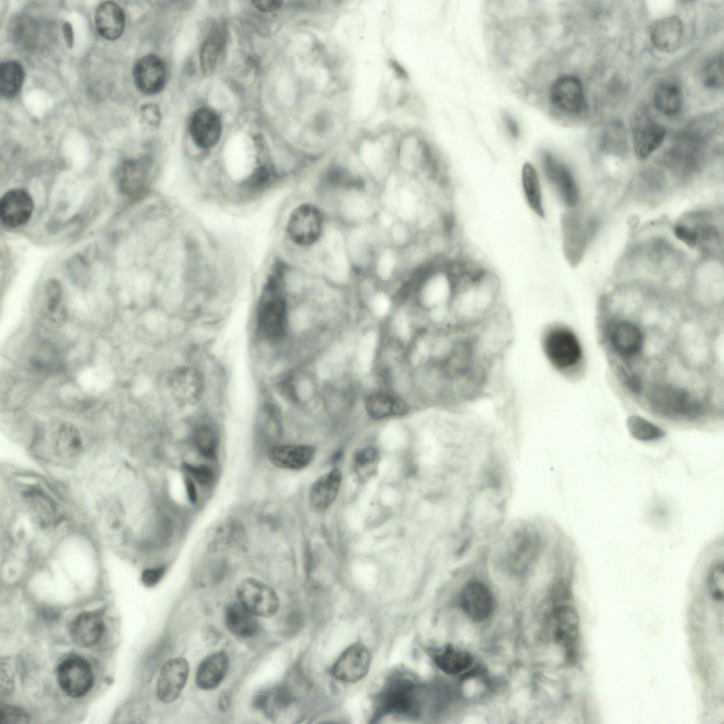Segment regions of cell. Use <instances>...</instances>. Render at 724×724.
Returning <instances> with one entry per match:
<instances>
[{
    "label": "cell",
    "mask_w": 724,
    "mask_h": 724,
    "mask_svg": "<svg viewBox=\"0 0 724 724\" xmlns=\"http://www.w3.org/2000/svg\"><path fill=\"white\" fill-rule=\"evenodd\" d=\"M190 134L194 143L203 148L214 146L218 141L221 124L217 114L209 108H200L192 117Z\"/></svg>",
    "instance_id": "20"
},
{
    "label": "cell",
    "mask_w": 724,
    "mask_h": 724,
    "mask_svg": "<svg viewBox=\"0 0 724 724\" xmlns=\"http://www.w3.org/2000/svg\"><path fill=\"white\" fill-rule=\"evenodd\" d=\"M365 408L374 419H383L404 415L408 412L407 403L398 396L387 392H375L367 397Z\"/></svg>",
    "instance_id": "29"
},
{
    "label": "cell",
    "mask_w": 724,
    "mask_h": 724,
    "mask_svg": "<svg viewBox=\"0 0 724 724\" xmlns=\"http://www.w3.org/2000/svg\"><path fill=\"white\" fill-rule=\"evenodd\" d=\"M168 386L175 399L180 404L193 405L198 402L204 392V380L196 369L181 367L170 375Z\"/></svg>",
    "instance_id": "15"
},
{
    "label": "cell",
    "mask_w": 724,
    "mask_h": 724,
    "mask_svg": "<svg viewBox=\"0 0 724 724\" xmlns=\"http://www.w3.org/2000/svg\"><path fill=\"white\" fill-rule=\"evenodd\" d=\"M1 677H5L6 679L5 680L4 679H1V684L5 683V687L3 689H1V692L3 691H5L6 694H8L12 689L13 683L11 676L8 674V670L6 668L4 670L3 666L1 667Z\"/></svg>",
    "instance_id": "53"
},
{
    "label": "cell",
    "mask_w": 724,
    "mask_h": 724,
    "mask_svg": "<svg viewBox=\"0 0 724 724\" xmlns=\"http://www.w3.org/2000/svg\"><path fill=\"white\" fill-rule=\"evenodd\" d=\"M314 455V448L309 445H279L269 449L268 459L276 467L298 470L309 465Z\"/></svg>",
    "instance_id": "22"
},
{
    "label": "cell",
    "mask_w": 724,
    "mask_h": 724,
    "mask_svg": "<svg viewBox=\"0 0 724 724\" xmlns=\"http://www.w3.org/2000/svg\"><path fill=\"white\" fill-rule=\"evenodd\" d=\"M24 79V70L21 64L16 60L1 63L0 66V94L4 98L15 97L19 92Z\"/></svg>",
    "instance_id": "37"
},
{
    "label": "cell",
    "mask_w": 724,
    "mask_h": 724,
    "mask_svg": "<svg viewBox=\"0 0 724 724\" xmlns=\"http://www.w3.org/2000/svg\"><path fill=\"white\" fill-rule=\"evenodd\" d=\"M95 28L103 37L114 40L122 33L125 24V15L116 3L105 1L100 4L95 14Z\"/></svg>",
    "instance_id": "26"
},
{
    "label": "cell",
    "mask_w": 724,
    "mask_h": 724,
    "mask_svg": "<svg viewBox=\"0 0 724 724\" xmlns=\"http://www.w3.org/2000/svg\"><path fill=\"white\" fill-rule=\"evenodd\" d=\"M626 427L629 433L640 441H654L665 436V432L661 428L637 415L627 418Z\"/></svg>",
    "instance_id": "39"
},
{
    "label": "cell",
    "mask_w": 724,
    "mask_h": 724,
    "mask_svg": "<svg viewBox=\"0 0 724 724\" xmlns=\"http://www.w3.org/2000/svg\"><path fill=\"white\" fill-rule=\"evenodd\" d=\"M609 338L616 353L626 358L637 356L643 349V333L638 325L629 320L612 322L609 327Z\"/></svg>",
    "instance_id": "16"
},
{
    "label": "cell",
    "mask_w": 724,
    "mask_h": 724,
    "mask_svg": "<svg viewBox=\"0 0 724 724\" xmlns=\"http://www.w3.org/2000/svg\"><path fill=\"white\" fill-rule=\"evenodd\" d=\"M424 691L409 671L397 669L385 679L375 696L372 722L388 716L416 718L422 712Z\"/></svg>",
    "instance_id": "2"
},
{
    "label": "cell",
    "mask_w": 724,
    "mask_h": 724,
    "mask_svg": "<svg viewBox=\"0 0 724 724\" xmlns=\"http://www.w3.org/2000/svg\"><path fill=\"white\" fill-rule=\"evenodd\" d=\"M327 216L321 206L305 202L291 213L286 225L289 239L302 247H316L321 244L327 230Z\"/></svg>",
    "instance_id": "5"
},
{
    "label": "cell",
    "mask_w": 724,
    "mask_h": 724,
    "mask_svg": "<svg viewBox=\"0 0 724 724\" xmlns=\"http://www.w3.org/2000/svg\"><path fill=\"white\" fill-rule=\"evenodd\" d=\"M544 354L556 370L567 373L575 368L583 357V349L576 334L568 327L552 324L541 337Z\"/></svg>",
    "instance_id": "4"
},
{
    "label": "cell",
    "mask_w": 724,
    "mask_h": 724,
    "mask_svg": "<svg viewBox=\"0 0 724 724\" xmlns=\"http://www.w3.org/2000/svg\"><path fill=\"white\" fill-rule=\"evenodd\" d=\"M165 572V567L144 570L141 574L143 584L146 587H153L162 579Z\"/></svg>",
    "instance_id": "48"
},
{
    "label": "cell",
    "mask_w": 724,
    "mask_h": 724,
    "mask_svg": "<svg viewBox=\"0 0 724 724\" xmlns=\"http://www.w3.org/2000/svg\"><path fill=\"white\" fill-rule=\"evenodd\" d=\"M185 484L189 501L192 503H196L197 501V494L196 486L192 479L188 477L185 479Z\"/></svg>",
    "instance_id": "52"
},
{
    "label": "cell",
    "mask_w": 724,
    "mask_h": 724,
    "mask_svg": "<svg viewBox=\"0 0 724 724\" xmlns=\"http://www.w3.org/2000/svg\"><path fill=\"white\" fill-rule=\"evenodd\" d=\"M29 716L23 709L13 706H5L0 711L1 724L25 723Z\"/></svg>",
    "instance_id": "46"
},
{
    "label": "cell",
    "mask_w": 724,
    "mask_h": 724,
    "mask_svg": "<svg viewBox=\"0 0 724 724\" xmlns=\"http://www.w3.org/2000/svg\"><path fill=\"white\" fill-rule=\"evenodd\" d=\"M57 677L61 689L74 698L86 694L93 684L90 664L78 657L69 658L62 662L57 667Z\"/></svg>",
    "instance_id": "12"
},
{
    "label": "cell",
    "mask_w": 724,
    "mask_h": 724,
    "mask_svg": "<svg viewBox=\"0 0 724 724\" xmlns=\"http://www.w3.org/2000/svg\"><path fill=\"white\" fill-rule=\"evenodd\" d=\"M650 39L655 47L666 52H674L680 46L684 28L679 18L675 16L659 19L650 28Z\"/></svg>",
    "instance_id": "23"
},
{
    "label": "cell",
    "mask_w": 724,
    "mask_h": 724,
    "mask_svg": "<svg viewBox=\"0 0 724 724\" xmlns=\"http://www.w3.org/2000/svg\"><path fill=\"white\" fill-rule=\"evenodd\" d=\"M57 356L53 346L44 344L37 349L33 358V363L39 368H48L52 367L57 361Z\"/></svg>",
    "instance_id": "45"
},
{
    "label": "cell",
    "mask_w": 724,
    "mask_h": 724,
    "mask_svg": "<svg viewBox=\"0 0 724 724\" xmlns=\"http://www.w3.org/2000/svg\"><path fill=\"white\" fill-rule=\"evenodd\" d=\"M52 445L58 456L70 459L79 455L83 448V440L79 431L73 424L64 423L54 432Z\"/></svg>",
    "instance_id": "33"
},
{
    "label": "cell",
    "mask_w": 724,
    "mask_h": 724,
    "mask_svg": "<svg viewBox=\"0 0 724 724\" xmlns=\"http://www.w3.org/2000/svg\"><path fill=\"white\" fill-rule=\"evenodd\" d=\"M255 616L239 602H233L226 609V625L228 629L237 636L252 637L259 629L258 621Z\"/></svg>",
    "instance_id": "31"
},
{
    "label": "cell",
    "mask_w": 724,
    "mask_h": 724,
    "mask_svg": "<svg viewBox=\"0 0 724 724\" xmlns=\"http://www.w3.org/2000/svg\"><path fill=\"white\" fill-rule=\"evenodd\" d=\"M371 663L368 648L362 643L350 645L333 665L332 676L344 683L354 684L363 679L368 674Z\"/></svg>",
    "instance_id": "11"
},
{
    "label": "cell",
    "mask_w": 724,
    "mask_h": 724,
    "mask_svg": "<svg viewBox=\"0 0 724 724\" xmlns=\"http://www.w3.org/2000/svg\"><path fill=\"white\" fill-rule=\"evenodd\" d=\"M708 586L712 598L717 602L723 600L724 566L718 560L711 566L708 574Z\"/></svg>",
    "instance_id": "42"
},
{
    "label": "cell",
    "mask_w": 724,
    "mask_h": 724,
    "mask_svg": "<svg viewBox=\"0 0 724 724\" xmlns=\"http://www.w3.org/2000/svg\"><path fill=\"white\" fill-rule=\"evenodd\" d=\"M469 352L485 370L493 366L509 344L511 325L503 310L465 330Z\"/></svg>",
    "instance_id": "3"
},
{
    "label": "cell",
    "mask_w": 724,
    "mask_h": 724,
    "mask_svg": "<svg viewBox=\"0 0 724 724\" xmlns=\"http://www.w3.org/2000/svg\"><path fill=\"white\" fill-rule=\"evenodd\" d=\"M551 105L566 114H578L583 107L584 95L582 83L578 78L564 75L551 84L549 93Z\"/></svg>",
    "instance_id": "13"
},
{
    "label": "cell",
    "mask_w": 724,
    "mask_h": 724,
    "mask_svg": "<svg viewBox=\"0 0 724 724\" xmlns=\"http://www.w3.org/2000/svg\"><path fill=\"white\" fill-rule=\"evenodd\" d=\"M245 539L242 523L235 518H227L220 522L210 536L208 547L214 551H223L240 546Z\"/></svg>",
    "instance_id": "30"
},
{
    "label": "cell",
    "mask_w": 724,
    "mask_h": 724,
    "mask_svg": "<svg viewBox=\"0 0 724 724\" xmlns=\"http://www.w3.org/2000/svg\"><path fill=\"white\" fill-rule=\"evenodd\" d=\"M341 483V473L337 468L319 477L313 483L309 493L310 504L313 509L322 511L336 499Z\"/></svg>",
    "instance_id": "25"
},
{
    "label": "cell",
    "mask_w": 724,
    "mask_h": 724,
    "mask_svg": "<svg viewBox=\"0 0 724 724\" xmlns=\"http://www.w3.org/2000/svg\"><path fill=\"white\" fill-rule=\"evenodd\" d=\"M619 374L626 387L633 393L638 394L642 390V383L640 377L635 373H629L624 369L620 368Z\"/></svg>",
    "instance_id": "47"
},
{
    "label": "cell",
    "mask_w": 724,
    "mask_h": 724,
    "mask_svg": "<svg viewBox=\"0 0 724 724\" xmlns=\"http://www.w3.org/2000/svg\"><path fill=\"white\" fill-rule=\"evenodd\" d=\"M676 237L689 246L694 247L696 244V232L685 226H677L675 228Z\"/></svg>",
    "instance_id": "49"
},
{
    "label": "cell",
    "mask_w": 724,
    "mask_h": 724,
    "mask_svg": "<svg viewBox=\"0 0 724 724\" xmlns=\"http://www.w3.org/2000/svg\"><path fill=\"white\" fill-rule=\"evenodd\" d=\"M33 202L29 194L21 189H13L4 194L0 201V218L7 226H21L30 219Z\"/></svg>",
    "instance_id": "18"
},
{
    "label": "cell",
    "mask_w": 724,
    "mask_h": 724,
    "mask_svg": "<svg viewBox=\"0 0 724 724\" xmlns=\"http://www.w3.org/2000/svg\"><path fill=\"white\" fill-rule=\"evenodd\" d=\"M631 126L636 156L639 160L646 159L662 144L666 130L644 109L634 115Z\"/></svg>",
    "instance_id": "10"
},
{
    "label": "cell",
    "mask_w": 724,
    "mask_h": 724,
    "mask_svg": "<svg viewBox=\"0 0 724 724\" xmlns=\"http://www.w3.org/2000/svg\"><path fill=\"white\" fill-rule=\"evenodd\" d=\"M42 315L49 325L55 327L62 326L66 321V310L62 287L57 281H50L46 285Z\"/></svg>",
    "instance_id": "34"
},
{
    "label": "cell",
    "mask_w": 724,
    "mask_h": 724,
    "mask_svg": "<svg viewBox=\"0 0 724 724\" xmlns=\"http://www.w3.org/2000/svg\"><path fill=\"white\" fill-rule=\"evenodd\" d=\"M554 622L557 642L566 648L572 647L579 633V619L576 610L567 605L557 607L554 613Z\"/></svg>",
    "instance_id": "32"
},
{
    "label": "cell",
    "mask_w": 724,
    "mask_h": 724,
    "mask_svg": "<svg viewBox=\"0 0 724 724\" xmlns=\"http://www.w3.org/2000/svg\"><path fill=\"white\" fill-rule=\"evenodd\" d=\"M253 4L258 10L264 12L276 11L281 5V2L277 1H255Z\"/></svg>",
    "instance_id": "51"
},
{
    "label": "cell",
    "mask_w": 724,
    "mask_h": 724,
    "mask_svg": "<svg viewBox=\"0 0 724 724\" xmlns=\"http://www.w3.org/2000/svg\"><path fill=\"white\" fill-rule=\"evenodd\" d=\"M520 181L527 206L535 216L544 218L546 215L544 184L538 168L532 163H525L520 170Z\"/></svg>",
    "instance_id": "19"
},
{
    "label": "cell",
    "mask_w": 724,
    "mask_h": 724,
    "mask_svg": "<svg viewBox=\"0 0 724 724\" xmlns=\"http://www.w3.org/2000/svg\"><path fill=\"white\" fill-rule=\"evenodd\" d=\"M562 248L566 258L576 263L583 249L584 235L578 217L573 213L564 214L561 219Z\"/></svg>",
    "instance_id": "28"
},
{
    "label": "cell",
    "mask_w": 724,
    "mask_h": 724,
    "mask_svg": "<svg viewBox=\"0 0 724 724\" xmlns=\"http://www.w3.org/2000/svg\"><path fill=\"white\" fill-rule=\"evenodd\" d=\"M105 631L103 619L96 613L84 612L73 621L70 633L73 641L81 647H89L97 643Z\"/></svg>",
    "instance_id": "27"
},
{
    "label": "cell",
    "mask_w": 724,
    "mask_h": 724,
    "mask_svg": "<svg viewBox=\"0 0 724 724\" xmlns=\"http://www.w3.org/2000/svg\"><path fill=\"white\" fill-rule=\"evenodd\" d=\"M654 411L669 418L694 419L701 414V404L683 388L671 385H656L650 392Z\"/></svg>",
    "instance_id": "8"
},
{
    "label": "cell",
    "mask_w": 724,
    "mask_h": 724,
    "mask_svg": "<svg viewBox=\"0 0 724 724\" xmlns=\"http://www.w3.org/2000/svg\"><path fill=\"white\" fill-rule=\"evenodd\" d=\"M435 664L442 671L457 675L469 667L472 658L469 653L452 646H447L433 655Z\"/></svg>",
    "instance_id": "35"
},
{
    "label": "cell",
    "mask_w": 724,
    "mask_h": 724,
    "mask_svg": "<svg viewBox=\"0 0 724 724\" xmlns=\"http://www.w3.org/2000/svg\"><path fill=\"white\" fill-rule=\"evenodd\" d=\"M703 84L708 88L718 89L723 85V55H719L709 60L705 65L702 72Z\"/></svg>",
    "instance_id": "41"
},
{
    "label": "cell",
    "mask_w": 724,
    "mask_h": 724,
    "mask_svg": "<svg viewBox=\"0 0 724 724\" xmlns=\"http://www.w3.org/2000/svg\"><path fill=\"white\" fill-rule=\"evenodd\" d=\"M380 460L378 450L366 447L356 452L353 459V470L361 480H367L377 472Z\"/></svg>",
    "instance_id": "38"
},
{
    "label": "cell",
    "mask_w": 724,
    "mask_h": 724,
    "mask_svg": "<svg viewBox=\"0 0 724 724\" xmlns=\"http://www.w3.org/2000/svg\"><path fill=\"white\" fill-rule=\"evenodd\" d=\"M228 657L224 651L209 654L199 663L195 676L197 687L204 690L216 688L228 669Z\"/></svg>",
    "instance_id": "24"
},
{
    "label": "cell",
    "mask_w": 724,
    "mask_h": 724,
    "mask_svg": "<svg viewBox=\"0 0 724 724\" xmlns=\"http://www.w3.org/2000/svg\"><path fill=\"white\" fill-rule=\"evenodd\" d=\"M537 168L544 185L551 190L557 199L567 208L576 206L580 191L571 168L554 153L546 150L540 154Z\"/></svg>",
    "instance_id": "6"
},
{
    "label": "cell",
    "mask_w": 724,
    "mask_h": 724,
    "mask_svg": "<svg viewBox=\"0 0 724 724\" xmlns=\"http://www.w3.org/2000/svg\"><path fill=\"white\" fill-rule=\"evenodd\" d=\"M503 119L509 134L514 139L519 136L520 131L516 121L508 113H504Z\"/></svg>",
    "instance_id": "50"
},
{
    "label": "cell",
    "mask_w": 724,
    "mask_h": 724,
    "mask_svg": "<svg viewBox=\"0 0 724 724\" xmlns=\"http://www.w3.org/2000/svg\"><path fill=\"white\" fill-rule=\"evenodd\" d=\"M193 443L197 451L202 457L209 460L216 457L218 438L213 427L203 425L196 428L193 434Z\"/></svg>",
    "instance_id": "40"
},
{
    "label": "cell",
    "mask_w": 724,
    "mask_h": 724,
    "mask_svg": "<svg viewBox=\"0 0 724 724\" xmlns=\"http://www.w3.org/2000/svg\"><path fill=\"white\" fill-rule=\"evenodd\" d=\"M189 664L183 658H175L162 667L156 684V695L163 703H171L180 696L187 681Z\"/></svg>",
    "instance_id": "14"
},
{
    "label": "cell",
    "mask_w": 724,
    "mask_h": 724,
    "mask_svg": "<svg viewBox=\"0 0 724 724\" xmlns=\"http://www.w3.org/2000/svg\"><path fill=\"white\" fill-rule=\"evenodd\" d=\"M221 41L216 36L210 37L203 45L201 51V64L205 74H209L214 69Z\"/></svg>",
    "instance_id": "43"
},
{
    "label": "cell",
    "mask_w": 724,
    "mask_h": 724,
    "mask_svg": "<svg viewBox=\"0 0 724 724\" xmlns=\"http://www.w3.org/2000/svg\"><path fill=\"white\" fill-rule=\"evenodd\" d=\"M653 100L655 107L662 114L677 115L682 107L681 89L673 82H663L656 87Z\"/></svg>",
    "instance_id": "36"
},
{
    "label": "cell",
    "mask_w": 724,
    "mask_h": 724,
    "mask_svg": "<svg viewBox=\"0 0 724 724\" xmlns=\"http://www.w3.org/2000/svg\"><path fill=\"white\" fill-rule=\"evenodd\" d=\"M455 281L450 325L466 330L503 309L498 275L481 262L459 258L452 263Z\"/></svg>",
    "instance_id": "1"
},
{
    "label": "cell",
    "mask_w": 724,
    "mask_h": 724,
    "mask_svg": "<svg viewBox=\"0 0 724 724\" xmlns=\"http://www.w3.org/2000/svg\"><path fill=\"white\" fill-rule=\"evenodd\" d=\"M258 325L263 336L269 341L276 342L286 334L287 309L276 277L268 281L258 310Z\"/></svg>",
    "instance_id": "7"
},
{
    "label": "cell",
    "mask_w": 724,
    "mask_h": 724,
    "mask_svg": "<svg viewBox=\"0 0 724 724\" xmlns=\"http://www.w3.org/2000/svg\"><path fill=\"white\" fill-rule=\"evenodd\" d=\"M183 466L188 474L193 477L201 486H209L213 483L214 472L210 467L205 465H192L186 462L184 463Z\"/></svg>",
    "instance_id": "44"
},
{
    "label": "cell",
    "mask_w": 724,
    "mask_h": 724,
    "mask_svg": "<svg viewBox=\"0 0 724 724\" xmlns=\"http://www.w3.org/2000/svg\"><path fill=\"white\" fill-rule=\"evenodd\" d=\"M460 604L466 614L474 621L486 619L493 610L494 602L489 589L481 583H467L462 590Z\"/></svg>",
    "instance_id": "21"
},
{
    "label": "cell",
    "mask_w": 724,
    "mask_h": 724,
    "mask_svg": "<svg viewBox=\"0 0 724 724\" xmlns=\"http://www.w3.org/2000/svg\"><path fill=\"white\" fill-rule=\"evenodd\" d=\"M235 591L238 602L256 616L270 617L279 609L276 592L259 580L246 578L238 583Z\"/></svg>",
    "instance_id": "9"
},
{
    "label": "cell",
    "mask_w": 724,
    "mask_h": 724,
    "mask_svg": "<svg viewBox=\"0 0 724 724\" xmlns=\"http://www.w3.org/2000/svg\"><path fill=\"white\" fill-rule=\"evenodd\" d=\"M133 77L140 91L147 95L156 94L163 89L165 83V66L157 56L146 55L136 62Z\"/></svg>",
    "instance_id": "17"
}]
</instances>
